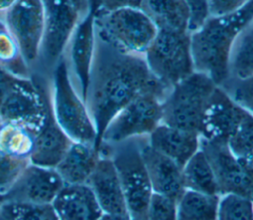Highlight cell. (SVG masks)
Here are the masks:
<instances>
[{
  "instance_id": "cell-1",
  "label": "cell",
  "mask_w": 253,
  "mask_h": 220,
  "mask_svg": "<svg viewBox=\"0 0 253 220\" xmlns=\"http://www.w3.org/2000/svg\"><path fill=\"white\" fill-rule=\"evenodd\" d=\"M167 92L150 72L144 55L122 52L96 35L85 98L96 131L95 149L99 152L106 128L125 106L144 93L164 99Z\"/></svg>"
},
{
  "instance_id": "cell-2",
  "label": "cell",
  "mask_w": 253,
  "mask_h": 220,
  "mask_svg": "<svg viewBox=\"0 0 253 220\" xmlns=\"http://www.w3.org/2000/svg\"><path fill=\"white\" fill-rule=\"evenodd\" d=\"M253 22V0L240 9L221 16H209L191 33L195 71L206 74L217 86L229 77L232 46L241 32Z\"/></svg>"
},
{
  "instance_id": "cell-3",
  "label": "cell",
  "mask_w": 253,
  "mask_h": 220,
  "mask_svg": "<svg viewBox=\"0 0 253 220\" xmlns=\"http://www.w3.org/2000/svg\"><path fill=\"white\" fill-rule=\"evenodd\" d=\"M49 90L53 114L62 130L75 143L95 146L94 124L72 80L64 58L49 76Z\"/></svg>"
},
{
  "instance_id": "cell-4",
  "label": "cell",
  "mask_w": 253,
  "mask_h": 220,
  "mask_svg": "<svg viewBox=\"0 0 253 220\" xmlns=\"http://www.w3.org/2000/svg\"><path fill=\"white\" fill-rule=\"evenodd\" d=\"M217 85L195 71L174 85L162 101V124L200 134L206 107Z\"/></svg>"
},
{
  "instance_id": "cell-5",
  "label": "cell",
  "mask_w": 253,
  "mask_h": 220,
  "mask_svg": "<svg viewBox=\"0 0 253 220\" xmlns=\"http://www.w3.org/2000/svg\"><path fill=\"white\" fill-rule=\"evenodd\" d=\"M96 35L130 54L144 55L158 29L142 9L122 8L100 12L94 16Z\"/></svg>"
},
{
  "instance_id": "cell-6",
  "label": "cell",
  "mask_w": 253,
  "mask_h": 220,
  "mask_svg": "<svg viewBox=\"0 0 253 220\" xmlns=\"http://www.w3.org/2000/svg\"><path fill=\"white\" fill-rule=\"evenodd\" d=\"M144 59L152 75L169 91L195 72L191 32L158 30Z\"/></svg>"
},
{
  "instance_id": "cell-7",
  "label": "cell",
  "mask_w": 253,
  "mask_h": 220,
  "mask_svg": "<svg viewBox=\"0 0 253 220\" xmlns=\"http://www.w3.org/2000/svg\"><path fill=\"white\" fill-rule=\"evenodd\" d=\"M44 30L35 71L49 78L63 58L69 40L82 15L71 0H42Z\"/></svg>"
},
{
  "instance_id": "cell-8",
  "label": "cell",
  "mask_w": 253,
  "mask_h": 220,
  "mask_svg": "<svg viewBox=\"0 0 253 220\" xmlns=\"http://www.w3.org/2000/svg\"><path fill=\"white\" fill-rule=\"evenodd\" d=\"M101 155L109 156L117 169L122 185L129 220H146L153 189L144 166L140 150L134 146H125L112 150L102 145Z\"/></svg>"
},
{
  "instance_id": "cell-9",
  "label": "cell",
  "mask_w": 253,
  "mask_h": 220,
  "mask_svg": "<svg viewBox=\"0 0 253 220\" xmlns=\"http://www.w3.org/2000/svg\"><path fill=\"white\" fill-rule=\"evenodd\" d=\"M162 101L154 93H144L135 98L110 122L101 146L118 145L134 137L150 135L162 123Z\"/></svg>"
},
{
  "instance_id": "cell-10",
  "label": "cell",
  "mask_w": 253,
  "mask_h": 220,
  "mask_svg": "<svg viewBox=\"0 0 253 220\" xmlns=\"http://www.w3.org/2000/svg\"><path fill=\"white\" fill-rule=\"evenodd\" d=\"M1 18L14 36L33 73L38 63L44 30L42 0H17L1 14Z\"/></svg>"
},
{
  "instance_id": "cell-11",
  "label": "cell",
  "mask_w": 253,
  "mask_h": 220,
  "mask_svg": "<svg viewBox=\"0 0 253 220\" xmlns=\"http://www.w3.org/2000/svg\"><path fill=\"white\" fill-rule=\"evenodd\" d=\"M200 149L211 163L220 196L237 195L253 201V169L239 161L227 145L201 139Z\"/></svg>"
},
{
  "instance_id": "cell-12",
  "label": "cell",
  "mask_w": 253,
  "mask_h": 220,
  "mask_svg": "<svg viewBox=\"0 0 253 220\" xmlns=\"http://www.w3.org/2000/svg\"><path fill=\"white\" fill-rule=\"evenodd\" d=\"M94 19V15L91 13H86L80 19L63 56L72 80L84 103L95 54L96 31Z\"/></svg>"
},
{
  "instance_id": "cell-13",
  "label": "cell",
  "mask_w": 253,
  "mask_h": 220,
  "mask_svg": "<svg viewBox=\"0 0 253 220\" xmlns=\"http://www.w3.org/2000/svg\"><path fill=\"white\" fill-rule=\"evenodd\" d=\"M246 113L226 91L217 86L205 110L200 130L201 139L227 145Z\"/></svg>"
},
{
  "instance_id": "cell-14",
  "label": "cell",
  "mask_w": 253,
  "mask_h": 220,
  "mask_svg": "<svg viewBox=\"0 0 253 220\" xmlns=\"http://www.w3.org/2000/svg\"><path fill=\"white\" fill-rule=\"evenodd\" d=\"M65 182L54 167L29 164L4 195L5 202L52 204Z\"/></svg>"
},
{
  "instance_id": "cell-15",
  "label": "cell",
  "mask_w": 253,
  "mask_h": 220,
  "mask_svg": "<svg viewBox=\"0 0 253 220\" xmlns=\"http://www.w3.org/2000/svg\"><path fill=\"white\" fill-rule=\"evenodd\" d=\"M86 184L92 190L104 214L129 218L120 178L109 156L100 155Z\"/></svg>"
},
{
  "instance_id": "cell-16",
  "label": "cell",
  "mask_w": 253,
  "mask_h": 220,
  "mask_svg": "<svg viewBox=\"0 0 253 220\" xmlns=\"http://www.w3.org/2000/svg\"><path fill=\"white\" fill-rule=\"evenodd\" d=\"M139 150L153 192L178 201L186 190L183 167L154 150L149 144Z\"/></svg>"
},
{
  "instance_id": "cell-17",
  "label": "cell",
  "mask_w": 253,
  "mask_h": 220,
  "mask_svg": "<svg viewBox=\"0 0 253 220\" xmlns=\"http://www.w3.org/2000/svg\"><path fill=\"white\" fill-rule=\"evenodd\" d=\"M73 143L55 119L49 90L45 119L36 135L30 162L36 165L55 168Z\"/></svg>"
},
{
  "instance_id": "cell-18",
  "label": "cell",
  "mask_w": 253,
  "mask_h": 220,
  "mask_svg": "<svg viewBox=\"0 0 253 220\" xmlns=\"http://www.w3.org/2000/svg\"><path fill=\"white\" fill-rule=\"evenodd\" d=\"M52 206L58 220H99L103 214L86 183L65 184Z\"/></svg>"
},
{
  "instance_id": "cell-19",
  "label": "cell",
  "mask_w": 253,
  "mask_h": 220,
  "mask_svg": "<svg viewBox=\"0 0 253 220\" xmlns=\"http://www.w3.org/2000/svg\"><path fill=\"white\" fill-rule=\"evenodd\" d=\"M149 145L183 167L200 150L201 136L161 123L149 135Z\"/></svg>"
},
{
  "instance_id": "cell-20",
  "label": "cell",
  "mask_w": 253,
  "mask_h": 220,
  "mask_svg": "<svg viewBox=\"0 0 253 220\" xmlns=\"http://www.w3.org/2000/svg\"><path fill=\"white\" fill-rule=\"evenodd\" d=\"M100 158L93 145L73 143L55 169L65 184H85Z\"/></svg>"
},
{
  "instance_id": "cell-21",
  "label": "cell",
  "mask_w": 253,
  "mask_h": 220,
  "mask_svg": "<svg viewBox=\"0 0 253 220\" xmlns=\"http://www.w3.org/2000/svg\"><path fill=\"white\" fill-rule=\"evenodd\" d=\"M141 9L158 30L190 32L191 11L185 0H143Z\"/></svg>"
},
{
  "instance_id": "cell-22",
  "label": "cell",
  "mask_w": 253,
  "mask_h": 220,
  "mask_svg": "<svg viewBox=\"0 0 253 220\" xmlns=\"http://www.w3.org/2000/svg\"><path fill=\"white\" fill-rule=\"evenodd\" d=\"M37 133L23 124L2 122L0 125V153L30 161Z\"/></svg>"
},
{
  "instance_id": "cell-23",
  "label": "cell",
  "mask_w": 253,
  "mask_h": 220,
  "mask_svg": "<svg viewBox=\"0 0 253 220\" xmlns=\"http://www.w3.org/2000/svg\"><path fill=\"white\" fill-rule=\"evenodd\" d=\"M183 180L186 190L219 195L213 169L201 149L183 166Z\"/></svg>"
},
{
  "instance_id": "cell-24",
  "label": "cell",
  "mask_w": 253,
  "mask_h": 220,
  "mask_svg": "<svg viewBox=\"0 0 253 220\" xmlns=\"http://www.w3.org/2000/svg\"><path fill=\"white\" fill-rule=\"evenodd\" d=\"M220 196L185 190L177 201L178 220H217Z\"/></svg>"
},
{
  "instance_id": "cell-25",
  "label": "cell",
  "mask_w": 253,
  "mask_h": 220,
  "mask_svg": "<svg viewBox=\"0 0 253 220\" xmlns=\"http://www.w3.org/2000/svg\"><path fill=\"white\" fill-rule=\"evenodd\" d=\"M0 67L18 78L29 79L32 76V72L14 36L1 16H0Z\"/></svg>"
},
{
  "instance_id": "cell-26",
  "label": "cell",
  "mask_w": 253,
  "mask_h": 220,
  "mask_svg": "<svg viewBox=\"0 0 253 220\" xmlns=\"http://www.w3.org/2000/svg\"><path fill=\"white\" fill-rule=\"evenodd\" d=\"M229 70L236 79H244L253 75V22L241 32L233 44Z\"/></svg>"
},
{
  "instance_id": "cell-27",
  "label": "cell",
  "mask_w": 253,
  "mask_h": 220,
  "mask_svg": "<svg viewBox=\"0 0 253 220\" xmlns=\"http://www.w3.org/2000/svg\"><path fill=\"white\" fill-rule=\"evenodd\" d=\"M227 146L239 161L253 169V115L245 114Z\"/></svg>"
},
{
  "instance_id": "cell-28",
  "label": "cell",
  "mask_w": 253,
  "mask_h": 220,
  "mask_svg": "<svg viewBox=\"0 0 253 220\" xmlns=\"http://www.w3.org/2000/svg\"><path fill=\"white\" fill-rule=\"evenodd\" d=\"M7 220H58L52 204L37 205L4 202L0 207Z\"/></svg>"
},
{
  "instance_id": "cell-29",
  "label": "cell",
  "mask_w": 253,
  "mask_h": 220,
  "mask_svg": "<svg viewBox=\"0 0 253 220\" xmlns=\"http://www.w3.org/2000/svg\"><path fill=\"white\" fill-rule=\"evenodd\" d=\"M217 220H253V201L237 196H220Z\"/></svg>"
},
{
  "instance_id": "cell-30",
  "label": "cell",
  "mask_w": 253,
  "mask_h": 220,
  "mask_svg": "<svg viewBox=\"0 0 253 220\" xmlns=\"http://www.w3.org/2000/svg\"><path fill=\"white\" fill-rule=\"evenodd\" d=\"M29 164L30 161L0 153V194L5 195L8 192Z\"/></svg>"
},
{
  "instance_id": "cell-31",
  "label": "cell",
  "mask_w": 253,
  "mask_h": 220,
  "mask_svg": "<svg viewBox=\"0 0 253 220\" xmlns=\"http://www.w3.org/2000/svg\"><path fill=\"white\" fill-rule=\"evenodd\" d=\"M146 220H178L177 200L153 193Z\"/></svg>"
},
{
  "instance_id": "cell-32",
  "label": "cell",
  "mask_w": 253,
  "mask_h": 220,
  "mask_svg": "<svg viewBox=\"0 0 253 220\" xmlns=\"http://www.w3.org/2000/svg\"><path fill=\"white\" fill-rule=\"evenodd\" d=\"M243 110L253 115V75L237 79L230 93H227Z\"/></svg>"
},
{
  "instance_id": "cell-33",
  "label": "cell",
  "mask_w": 253,
  "mask_h": 220,
  "mask_svg": "<svg viewBox=\"0 0 253 220\" xmlns=\"http://www.w3.org/2000/svg\"><path fill=\"white\" fill-rule=\"evenodd\" d=\"M191 11L190 32L196 31L208 19L209 2L208 0H185Z\"/></svg>"
},
{
  "instance_id": "cell-34",
  "label": "cell",
  "mask_w": 253,
  "mask_h": 220,
  "mask_svg": "<svg viewBox=\"0 0 253 220\" xmlns=\"http://www.w3.org/2000/svg\"><path fill=\"white\" fill-rule=\"evenodd\" d=\"M250 0H208L209 2V15L221 16L232 13L245 4Z\"/></svg>"
},
{
  "instance_id": "cell-35",
  "label": "cell",
  "mask_w": 253,
  "mask_h": 220,
  "mask_svg": "<svg viewBox=\"0 0 253 220\" xmlns=\"http://www.w3.org/2000/svg\"><path fill=\"white\" fill-rule=\"evenodd\" d=\"M23 78H18L0 67V108L17 88Z\"/></svg>"
},
{
  "instance_id": "cell-36",
  "label": "cell",
  "mask_w": 253,
  "mask_h": 220,
  "mask_svg": "<svg viewBox=\"0 0 253 220\" xmlns=\"http://www.w3.org/2000/svg\"><path fill=\"white\" fill-rule=\"evenodd\" d=\"M143 0H104L100 12H109L122 8L141 9Z\"/></svg>"
},
{
  "instance_id": "cell-37",
  "label": "cell",
  "mask_w": 253,
  "mask_h": 220,
  "mask_svg": "<svg viewBox=\"0 0 253 220\" xmlns=\"http://www.w3.org/2000/svg\"><path fill=\"white\" fill-rule=\"evenodd\" d=\"M104 0H87V7L88 13L93 14L94 16L100 11Z\"/></svg>"
},
{
  "instance_id": "cell-38",
  "label": "cell",
  "mask_w": 253,
  "mask_h": 220,
  "mask_svg": "<svg viewBox=\"0 0 253 220\" xmlns=\"http://www.w3.org/2000/svg\"><path fill=\"white\" fill-rule=\"evenodd\" d=\"M75 7L78 9L80 14L84 16L86 13H88V7H87V0H71Z\"/></svg>"
},
{
  "instance_id": "cell-39",
  "label": "cell",
  "mask_w": 253,
  "mask_h": 220,
  "mask_svg": "<svg viewBox=\"0 0 253 220\" xmlns=\"http://www.w3.org/2000/svg\"><path fill=\"white\" fill-rule=\"evenodd\" d=\"M17 0H0V16L5 12L10 6H12Z\"/></svg>"
},
{
  "instance_id": "cell-40",
  "label": "cell",
  "mask_w": 253,
  "mask_h": 220,
  "mask_svg": "<svg viewBox=\"0 0 253 220\" xmlns=\"http://www.w3.org/2000/svg\"><path fill=\"white\" fill-rule=\"evenodd\" d=\"M99 220H129V218L116 216V215H110V214H102Z\"/></svg>"
},
{
  "instance_id": "cell-41",
  "label": "cell",
  "mask_w": 253,
  "mask_h": 220,
  "mask_svg": "<svg viewBox=\"0 0 253 220\" xmlns=\"http://www.w3.org/2000/svg\"><path fill=\"white\" fill-rule=\"evenodd\" d=\"M5 202V197H4V195H2V194H0V207L2 206V204Z\"/></svg>"
},
{
  "instance_id": "cell-42",
  "label": "cell",
  "mask_w": 253,
  "mask_h": 220,
  "mask_svg": "<svg viewBox=\"0 0 253 220\" xmlns=\"http://www.w3.org/2000/svg\"><path fill=\"white\" fill-rule=\"evenodd\" d=\"M1 123H2V120H1V118H0V125H1Z\"/></svg>"
}]
</instances>
